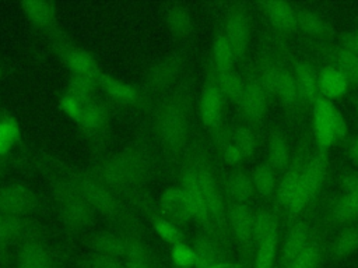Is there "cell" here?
Returning a JSON list of instances; mask_svg holds the SVG:
<instances>
[{"mask_svg":"<svg viewBox=\"0 0 358 268\" xmlns=\"http://www.w3.org/2000/svg\"><path fill=\"white\" fill-rule=\"evenodd\" d=\"M80 268H123V262L113 257L91 253L81 260Z\"/></svg>","mask_w":358,"mask_h":268,"instance_id":"c3c4849f","label":"cell"},{"mask_svg":"<svg viewBox=\"0 0 358 268\" xmlns=\"http://www.w3.org/2000/svg\"><path fill=\"white\" fill-rule=\"evenodd\" d=\"M358 216V188L344 195L334 204L331 218L337 222H350Z\"/></svg>","mask_w":358,"mask_h":268,"instance_id":"836d02e7","label":"cell"},{"mask_svg":"<svg viewBox=\"0 0 358 268\" xmlns=\"http://www.w3.org/2000/svg\"><path fill=\"white\" fill-rule=\"evenodd\" d=\"M92 98L83 96V95H78V94L67 89L62 95V98L59 100V106L64 112V114H67L71 120H74L78 124V121L81 120V116L85 110V106L88 105V102Z\"/></svg>","mask_w":358,"mask_h":268,"instance_id":"d590c367","label":"cell"},{"mask_svg":"<svg viewBox=\"0 0 358 268\" xmlns=\"http://www.w3.org/2000/svg\"><path fill=\"white\" fill-rule=\"evenodd\" d=\"M278 75H280V68L275 66L267 64L263 67L259 78V84L264 89L267 95H275L277 89V82H278Z\"/></svg>","mask_w":358,"mask_h":268,"instance_id":"f907efd6","label":"cell"},{"mask_svg":"<svg viewBox=\"0 0 358 268\" xmlns=\"http://www.w3.org/2000/svg\"><path fill=\"white\" fill-rule=\"evenodd\" d=\"M180 188L183 190V193L186 194V197L190 202L194 221H199L206 229H214V225H213L206 200H204L203 193L200 190V186H199V181L196 179V173H194V169H193L192 163L185 166L183 170H182Z\"/></svg>","mask_w":358,"mask_h":268,"instance_id":"30bf717a","label":"cell"},{"mask_svg":"<svg viewBox=\"0 0 358 268\" xmlns=\"http://www.w3.org/2000/svg\"><path fill=\"white\" fill-rule=\"evenodd\" d=\"M348 156L351 162L358 168V137H355L348 147Z\"/></svg>","mask_w":358,"mask_h":268,"instance_id":"9f6ffc18","label":"cell"},{"mask_svg":"<svg viewBox=\"0 0 358 268\" xmlns=\"http://www.w3.org/2000/svg\"><path fill=\"white\" fill-rule=\"evenodd\" d=\"M171 261L173 268H194L196 253L193 246L182 241L171 247Z\"/></svg>","mask_w":358,"mask_h":268,"instance_id":"ee69618b","label":"cell"},{"mask_svg":"<svg viewBox=\"0 0 358 268\" xmlns=\"http://www.w3.org/2000/svg\"><path fill=\"white\" fill-rule=\"evenodd\" d=\"M294 81L298 89L299 99L315 105V102L319 99V87H317V75L312 66L308 63H299L295 67Z\"/></svg>","mask_w":358,"mask_h":268,"instance_id":"ffe728a7","label":"cell"},{"mask_svg":"<svg viewBox=\"0 0 358 268\" xmlns=\"http://www.w3.org/2000/svg\"><path fill=\"white\" fill-rule=\"evenodd\" d=\"M357 112H358V105H357Z\"/></svg>","mask_w":358,"mask_h":268,"instance_id":"680465c9","label":"cell"},{"mask_svg":"<svg viewBox=\"0 0 358 268\" xmlns=\"http://www.w3.org/2000/svg\"><path fill=\"white\" fill-rule=\"evenodd\" d=\"M323 260V250L319 241L310 240L289 268H319Z\"/></svg>","mask_w":358,"mask_h":268,"instance_id":"60d3db41","label":"cell"},{"mask_svg":"<svg viewBox=\"0 0 358 268\" xmlns=\"http://www.w3.org/2000/svg\"><path fill=\"white\" fill-rule=\"evenodd\" d=\"M337 68L343 73V75L351 81L358 84V56L350 53L344 49H340L336 54Z\"/></svg>","mask_w":358,"mask_h":268,"instance_id":"bcb514c9","label":"cell"},{"mask_svg":"<svg viewBox=\"0 0 358 268\" xmlns=\"http://www.w3.org/2000/svg\"><path fill=\"white\" fill-rule=\"evenodd\" d=\"M98 85L102 87V89L116 102L120 103H133L137 99V91L130 84H126L115 77L102 74L98 78Z\"/></svg>","mask_w":358,"mask_h":268,"instance_id":"cb8c5ba5","label":"cell"},{"mask_svg":"<svg viewBox=\"0 0 358 268\" xmlns=\"http://www.w3.org/2000/svg\"><path fill=\"white\" fill-rule=\"evenodd\" d=\"M73 186L94 209L106 216H116L120 212V205L113 191L101 183L92 174H80L73 179Z\"/></svg>","mask_w":358,"mask_h":268,"instance_id":"5b68a950","label":"cell"},{"mask_svg":"<svg viewBox=\"0 0 358 268\" xmlns=\"http://www.w3.org/2000/svg\"><path fill=\"white\" fill-rule=\"evenodd\" d=\"M126 243H127V236H122L113 232H101V233L92 234L87 241L92 253L113 257L117 260L123 258L126 251Z\"/></svg>","mask_w":358,"mask_h":268,"instance_id":"e0dca14e","label":"cell"},{"mask_svg":"<svg viewBox=\"0 0 358 268\" xmlns=\"http://www.w3.org/2000/svg\"><path fill=\"white\" fill-rule=\"evenodd\" d=\"M57 211L66 226L83 229L92 219L94 209L77 191L73 183L63 184L57 190Z\"/></svg>","mask_w":358,"mask_h":268,"instance_id":"8992f818","label":"cell"},{"mask_svg":"<svg viewBox=\"0 0 358 268\" xmlns=\"http://www.w3.org/2000/svg\"><path fill=\"white\" fill-rule=\"evenodd\" d=\"M179 71V63L176 59L166 57L164 60H159L151 70L148 75L150 85L155 88H162L168 84H171Z\"/></svg>","mask_w":358,"mask_h":268,"instance_id":"4dcf8cb0","label":"cell"},{"mask_svg":"<svg viewBox=\"0 0 358 268\" xmlns=\"http://www.w3.org/2000/svg\"><path fill=\"white\" fill-rule=\"evenodd\" d=\"M231 142L239 149L242 158H248L253 154L255 147H256V138L250 128L239 126L232 131L231 135Z\"/></svg>","mask_w":358,"mask_h":268,"instance_id":"f6af8a7d","label":"cell"},{"mask_svg":"<svg viewBox=\"0 0 358 268\" xmlns=\"http://www.w3.org/2000/svg\"><path fill=\"white\" fill-rule=\"evenodd\" d=\"M263 8L271 24L282 32H291L296 28V11L287 1L270 0L263 3Z\"/></svg>","mask_w":358,"mask_h":268,"instance_id":"d6986e66","label":"cell"},{"mask_svg":"<svg viewBox=\"0 0 358 268\" xmlns=\"http://www.w3.org/2000/svg\"><path fill=\"white\" fill-rule=\"evenodd\" d=\"M64 61L70 73L74 75H84L98 80L101 71L95 57L83 49H70L64 53Z\"/></svg>","mask_w":358,"mask_h":268,"instance_id":"44dd1931","label":"cell"},{"mask_svg":"<svg viewBox=\"0 0 358 268\" xmlns=\"http://www.w3.org/2000/svg\"><path fill=\"white\" fill-rule=\"evenodd\" d=\"M253 211L246 204L231 202L227 207V221L228 226L242 246L246 255L252 254L253 246Z\"/></svg>","mask_w":358,"mask_h":268,"instance_id":"ba28073f","label":"cell"},{"mask_svg":"<svg viewBox=\"0 0 358 268\" xmlns=\"http://www.w3.org/2000/svg\"><path fill=\"white\" fill-rule=\"evenodd\" d=\"M239 105L249 120L260 121L263 119L267 107V94L259 81H249L245 84V92Z\"/></svg>","mask_w":358,"mask_h":268,"instance_id":"2e32d148","label":"cell"},{"mask_svg":"<svg viewBox=\"0 0 358 268\" xmlns=\"http://www.w3.org/2000/svg\"><path fill=\"white\" fill-rule=\"evenodd\" d=\"M159 204L162 211L173 221V222H189L193 221V211L190 202L180 187H169L166 188L159 198Z\"/></svg>","mask_w":358,"mask_h":268,"instance_id":"4fadbf2b","label":"cell"},{"mask_svg":"<svg viewBox=\"0 0 358 268\" xmlns=\"http://www.w3.org/2000/svg\"><path fill=\"white\" fill-rule=\"evenodd\" d=\"M24 230L21 216L0 212V246H6L17 240Z\"/></svg>","mask_w":358,"mask_h":268,"instance_id":"ab89813d","label":"cell"},{"mask_svg":"<svg viewBox=\"0 0 358 268\" xmlns=\"http://www.w3.org/2000/svg\"><path fill=\"white\" fill-rule=\"evenodd\" d=\"M313 127L316 142L322 154H324L334 141L344 138L347 134V126L341 113L331 100L322 96H319L313 105Z\"/></svg>","mask_w":358,"mask_h":268,"instance_id":"7a4b0ae2","label":"cell"},{"mask_svg":"<svg viewBox=\"0 0 358 268\" xmlns=\"http://www.w3.org/2000/svg\"><path fill=\"white\" fill-rule=\"evenodd\" d=\"M341 43H343L341 49L358 56V31H352V32L345 34L343 36Z\"/></svg>","mask_w":358,"mask_h":268,"instance_id":"f5cc1de1","label":"cell"},{"mask_svg":"<svg viewBox=\"0 0 358 268\" xmlns=\"http://www.w3.org/2000/svg\"><path fill=\"white\" fill-rule=\"evenodd\" d=\"M15 141L13 138H10L1 128H0V156L6 155L13 147H14Z\"/></svg>","mask_w":358,"mask_h":268,"instance_id":"db71d44e","label":"cell"},{"mask_svg":"<svg viewBox=\"0 0 358 268\" xmlns=\"http://www.w3.org/2000/svg\"><path fill=\"white\" fill-rule=\"evenodd\" d=\"M224 106V95L214 85H208L204 88L200 98V117L206 128L217 130L221 123Z\"/></svg>","mask_w":358,"mask_h":268,"instance_id":"9a60e30c","label":"cell"},{"mask_svg":"<svg viewBox=\"0 0 358 268\" xmlns=\"http://www.w3.org/2000/svg\"><path fill=\"white\" fill-rule=\"evenodd\" d=\"M196 179L199 181L200 190L203 193V197L206 200L214 229L224 230L225 229V221H227V209L224 208L222 195L220 191V187L217 184L215 176L210 166L204 161H196L192 163Z\"/></svg>","mask_w":358,"mask_h":268,"instance_id":"52a82bcc","label":"cell"},{"mask_svg":"<svg viewBox=\"0 0 358 268\" xmlns=\"http://www.w3.org/2000/svg\"><path fill=\"white\" fill-rule=\"evenodd\" d=\"M278 247V229L273 230L257 247L253 258V268H274Z\"/></svg>","mask_w":358,"mask_h":268,"instance_id":"f546056e","label":"cell"},{"mask_svg":"<svg viewBox=\"0 0 358 268\" xmlns=\"http://www.w3.org/2000/svg\"><path fill=\"white\" fill-rule=\"evenodd\" d=\"M227 191L234 200L232 202L246 204L255 193V186L252 177L243 172H234L227 180Z\"/></svg>","mask_w":358,"mask_h":268,"instance_id":"4316f807","label":"cell"},{"mask_svg":"<svg viewBox=\"0 0 358 268\" xmlns=\"http://www.w3.org/2000/svg\"><path fill=\"white\" fill-rule=\"evenodd\" d=\"M358 248V226H350L341 232L334 244V255L344 258Z\"/></svg>","mask_w":358,"mask_h":268,"instance_id":"7bdbcfd3","label":"cell"},{"mask_svg":"<svg viewBox=\"0 0 358 268\" xmlns=\"http://www.w3.org/2000/svg\"><path fill=\"white\" fill-rule=\"evenodd\" d=\"M38 204L35 193L22 184H7L0 188V212L22 216Z\"/></svg>","mask_w":358,"mask_h":268,"instance_id":"9c48e42d","label":"cell"},{"mask_svg":"<svg viewBox=\"0 0 358 268\" xmlns=\"http://www.w3.org/2000/svg\"><path fill=\"white\" fill-rule=\"evenodd\" d=\"M196 253L194 268H211L215 262L225 258L218 241L207 234L199 236L193 244Z\"/></svg>","mask_w":358,"mask_h":268,"instance_id":"7402d4cb","label":"cell"},{"mask_svg":"<svg viewBox=\"0 0 358 268\" xmlns=\"http://www.w3.org/2000/svg\"><path fill=\"white\" fill-rule=\"evenodd\" d=\"M326 174V158L324 154H319L310 158L301 170L299 184L291 202L287 205L285 211L289 216L298 215L316 195L320 184Z\"/></svg>","mask_w":358,"mask_h":268,"instance_id":"3957f363","label":"cell"},{"mask_svg":"<svg viewBox=\"0 0 358 268\" xmlns=\"http://www.w3.org/2000/svg\"><path fill=\"white\" fill-rule=\"evenodd\" d=\"M275 96H278L281 99V102L289 107H294L301 102L298 89H296V85L294 81V75H291L285 70H280Z\"/></svg>","mask_w":358,"mask_h":268,"instance_id":"74e56055","label":"cell"},{"mask_svg":"<svg viewBox=\"0 0 358 268\" xmlns=\"http://www.w3.org/2000/svg\"><path fill=\"white\" fill-rule=\"evenodd\" d=\"M168 29L178 38H185L192 32V17L182 6H173L166 14Z\"/></svg>","mask_w":358,"mask_h":268,"instance_id":"d6a6232c","label":"cell"},{"mask_svg":"<svg viewBox=\"0 0 358 268\" xmlns=\"http://www.w3.org/2000/svg\"><path fill=\"white\" fill-rule=\"evenodd\" d=\"M123 268H154L147 247L136 237L127 236L126 251L122 258Z\"/></svg>","mask_w":358,"mask_h":268,"instance_id":"d4e9b609","label":"cell"},{"mask_svg":"<svg viewBox=\"0 0 358 268\" xmlns=\"http://www.w3.org/2000/svg\"><path fill=\"white\" fill-rule=\"evenodd\" d=\"M155 233L166 243H169L171 246L182 243L183 241V234L180 232V229L176 226V223L173 221H168L164 218H158L154 221L152 223Z\"/></svg>","mask_w":358,"mask_h":268,"instance_id":"7dc6e473","label":"cell"},{"mask_svg":"<svg viewBox=\"0 0 358 268\" xmlns=\"http://www.w3.org/2000/svg\"><path fill=\"white\" fill-rule=\"evenodd\" d=\"M108 120V112L105 106L94 98L85 106V110L78 121V126L85 131H99Z\"/></svg>","mask_w":358,"mask_h":268,"instance_id":"1f68e13d","label":"cell"},{"mask_svg":"<svg viewBox=\"0 0 358 268\" xmlns=\"http://www.w3.org/2000/svg\"><path fill=\"white\" fill-rule=\"evenodd\" d=\"M317 87L322 98L336 99L343 96L348 88V80L333 66H326L317 74Z\"/></svg>","mask_w":358,"mask_h":268,"instance_id":"ac0fdd59","label":"cell"},{"mask_svg":"<svg viewBox=\"0 0 358 268\" xmlns=\"http://www.w3.org/2000/svg\"><path fill=\"white\" fill-rule=\"evenodd\" d=\"M222 158L229 165H235V163L241 162V159H243L239 149L231 141L224 142V145H222Z\"/></svg>","mask_w":358,"mask_h":268,"instance_id":"816d5d0a","label":"cell"},{"mask_svg":"<svg viewBox=\"0 0 358 268\" xmlns=\"http://www.w3.org/2000/svg\"><path fill=\"white\" fill-rule=\"evenodd\" d=\"M95 85H98V80L91 78V77H84V75H70L69 80V91H73L78 95L92 98V92L95 89Z\"/></svg>","mask_w":358,"mask_h":268,"instance_id":"681fc988","label":"cell"},{"mask_svg":"<svg viewBox=\"0 0 358 268\" xmlns=\"http://www.w3.org/2000/svg\"><path fill=\"white\" fill-rule=\"evenodd\" d=\"M155 127L161 141L169 148H179L187 138L189 123L185 110L176 102H168L159 107Z\"/></svg>","mask_w":358,"mask_h":268,"instance_id":"277c9868","label":"cell"},{"mask_svg":"<svg viewBox=\"0 0 358 268\" xmlns=\"http://www.w3.org/2000/svg\"><path fill=\"white\" fill-rule=\"evenodd\" d=\"M145 159L133 151H126L99 161L92 176L113 190H124L137 184L145 174Z\"/></svg>","mask_w":358,"mask_h":268,"instance_id":"6da1fadb","label":"cell"},{"mask_svg":"<svg viewBox=\"0 0 358 268\" xmlns=\"http://www.w3.org/2000/svg\"><path fill=\"white\" fill-rule=\"evenodd\" d=\"M355 188H358V174L352 173V174L345 176V179H344V190H345V193L354 191Z\"/></svg>","mask_w":358,"mask_h":268,"instance_id":"11a10c76","label":"cell"},{"mask_svg":"<svg viewBox=\"0 0 358 268\" xmlns=\"http://www.w3.org/2000/svg\"><path fill=\"white\" fill-rule=\"evenodd\" d=\"M211 56H213V64L215 71L232 70L236 56L224 32H220L215 35L211 46Z\"/></svg>","mask_w":358,"mask_h":268,"instance_id":"484cf974","label":"cell"},{"mask_svg":"<svg viewBox=\"0 0 358 268\" xmlns=\"http://www.w3.org/2000/svg\"><path fill=\"white\" fill-rule=\"evenodd\" d=\"M14 268H56L50 250L39 240H28L18 251Z\"/></svg>","mask_w":358,"mask_h":268,"instance_id":"5bb4252c","label":"cell"},{"mask_svg":"<svg viewBox=\"0 0 358 268\" xmlns=\"http://www.w3.org/2000/svg\"><path fill=\"white\" fill-rule=\"evenodd\" d=\"M224 35L231 43L235 56L242 57L248 49L250 38V27L248 15L242 8H232L225 20Z\"/></svg>","mask_w":358,"mask_h":268,"instance_id":"8fae6325","label":"cell"},{"mask_svg":"<svg viewBox=\"0 0 358 268\" xmlns=\"http://www.w3.org/2000/svg\"><path fill=\"white\" fill-rule=\"evenodd\" d=\"M299 176H301V170L294 168L288 170L280 181V186L277 188V202L284 209L287 208V205L291 202L292 197L296 193V188L299 184Z\"/></svg>","mask_w":358,"mask_h":268,"instance_id":"f35d334b","label":"cell"},{"mask_svg":"<svg viewBox=\"0 0 358 268\" xmlns=\"http://www.w3.org/2000/svg\"><path fill=\"white\" fill-rule=\"evenodd\" d=\"M267 161L274 170H284L289 163L288 144L280 133H274L268 140Z\"/></svg>","mask_w":358,"mask_h":268,"instance_id":"f1b7e54d","label":"cell"},{"mask_svg":"<svg viewBox=\"0 0 358 268\" xmlns=\"http://www.w3.org/2000/svg\"><path fill=\"white\" fill-rule=\"evenodd\" d=\"M21 7L25 15L38 28H50L55 21V7L49 1H24Z\"/></svg>","mask_w":358,"mask_h":268,"instance_id":"83f0119b","label":"cell"},{"mask_svg":"<svg viewBox=\"0 0 358 268\" xmlns=\"http://www.w3.org/2000/svg\"><path fill=\"white\" fill-rule=\"evenodd\" d=\"M255 190L262 195H270L275 188L274 169L268 163L259 165L252 176Z\"/></svg>","mask_w":358,"mask_h":268,"instance_id":"b9f144b4","label":"cell"},{"mask_svg":"<svg viewBox=\"0 0 358 268\" xmlns=\"http://www.w3.org/2000/svg\"><path fill=\"white\" fill-rule=\"evenodd\" d=\"M211 268H242V264L229 258H222L218 262H215Z\"/></svg>","mask_w":358,"mask_h":268,"instance_id":"6f0895ef","label":"cell"},{"mask_svg":"<svg viewBox=\"0 0 358 268\" xmlns=\"http://www.w3.org/2000/svg\"><path fill=\"white\" fill-rule=\"evenodd\" d=\"M296 27L313 38H323L327 35V25L322 17L310 10H301L296 13Z\"/></svg>","mask_w":358,"mask_h":268,"instance_id":"e575fe53","label":"cell"},{"mask_svg":"<svg viewBox=\"0 0 358 268\" xmlns=\"http://www.w3.org/2000/svg\"><path fill=\"white\" fill-rule=\"evenodd\" d=\"M278 229V222L274 214L262 209L253 216V246L255 248L273 232Z\"/></svg>","mask_w":358,"mask_h":268,"instance_id":"8d00e7d4","label":"cell"},{"mask_svg":"<svg viewBox=\"0 0 358 268\" xmlns=\"http://www.w3.org/2000/svg\"><path fill=\"white\" fill-rule=\"evenodd\" d=\"M309 234H310V230L306 222H296L288 228L281 246L278 268L291 267L294 260L301 254V251L310 241Z\"/></svg>","mask_w":358,"mask_h":268,"instance_id":"7c38bea8","label":"cell"},{"mask_svg":"<svg viewBox=\"0 0 358 268\" xmlns=\"http://www.w3.org/2000/svg\"><path fill=\"white\" fill-rule=\"evenodd\" d=\"M214 85L221 91L224 98H228L232 102L241 103L245 92V82L238 73H235L234 70L215 71Z\"/></svg>","mask_w":358,"mask_h":268,"instance_id":"603a6c76","label":"cell"}]
</instances>
